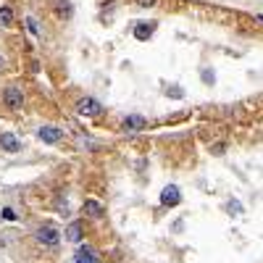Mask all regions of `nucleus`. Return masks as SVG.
Masks as SVG:
<instances>
[{
    "instance_id": "nucleus-21",
    "label": "nucleus",
    "mask_w": 263,
    "mask_h": 263,
    "mask_svg": "<svg viewBox=\"0 0 263 263\" xmlns=\"http://www.w3.org/2000/svg\"><path fill=\"white\" fill-rule=\"evenodd\" d=\"M0 69H3V55H0Z\"/></svg>"
},
{
    "instance_id": "nucleus-3",
    "label": "nucleus",
    "mask_w": 263,
    "mask_h": 263,
    "mask_svg": "<svg viewBox=\"0 0 263 263\" xmlns=\"http://www.w3.org/2000/svg\"><path fill=\"white\" fill-rule=\"evenodd\" d=\"M3 103L11 111H21L24 108V92L18 90V87H5L3 90Z\"/></svg>"
},
{
    "instance_id": "nucleus-10",
    "label": "nucleus",
    "mask_w": 263,
    "mask_h": 263,
    "mask_svg": "<svg viewBox=\"0 0 263 263\" xmlns=\"http://www.w3.org/2000/svg\"><path fill=\"white\" fill-rule=\"evenodd\" d=\"M84 232H82V221H71L69 227H66V240L69 242H82Z\"/></svg>"
},
{
    "instance_id": "nucleus-20",
    "label": "nucleus",
    "mask_w": 263,
    "mask_h": 263,
    "mask_svg": "<svg viewBox=\"0 0 263 263\" xmlns=\"http://www.w3.org/2000/svg\"><path fill=\"white\" fill-rule=\"evenodd\" d=\"M224 150H227V145H224V142L213 145V153H216V155H224Z\"/></svg>"
},
{
    "instance_id": "nucleus-1",
    "label": "nucleus",
    "mask_w": 263,
    "mask_h": 263,
    "mask_svg": "<svg viewBox=\"0 0 263 263\" xmlns=\"http://www.w3.org/2000/svg\"><path fill=\"white\" fill-rule=\"evenodd\" d=\"M34 240L40 242L42 248H58V242H61V232L55 229L53 224H42V227H37Z\"/></svg>"
},
{
    "instance_id": "nucleus-6",
    "label": "nucleus",
    "mask_w": 263,
    "mask_h": 263,
    "mask_svg": "<svg viewBox=\"0 0 263 263\" xmlns=\"http://www.w3.org/2000/svg\"><path fill=\"white\" fill-rule=\"evenodd\" d=\"M155 21H139L137 26H134V40H139V42H145V40H150V37H153V32H155Z\"/></svg>"
},
{
    "instance_id": "nucleus-8",
    "label": "nucleus",
    "mask_w": 263,
    "mask_h": 263,
    "mask_svg": "<svg viewBox=\"0 0 263 263\" xmlns=\"http://www.w3.org/2000/svg\"><path fill=\"white\" fill-rule=\"evenodd\" d=\"M147 127V121L139 116V114H134V116H127L124 121H121V129L124 132H142Z\"/></svg>"
},
{
    "instance_id": "nucleus-7",
    "label": "nucleus",
    "mask_w": 263,
    "mask_h": 263,
    "mask_svg": "<svg viewBox=\"0 0 263 263\" xmlns=\"http://www.w3.org/2000/svg\"><path fill=\"white\" fill-rule=\"evenodd\" d=\"M0 147H3L5 153H18V150H21V142H18V137L13 134V132H3V134H0Z\"/></svg>"
},
{
    "instance_id": "nucleus-13",
    "label": "nucleus",
    "mask_w": 263,
    "mask_h": 263,
    "mask_svg": "<svg viewBox=\"0 0 263 263\" xmlns=\"http://www.w3.org/2000/svg\"><path fill=\"white\" fill-rule=\"evenodd\" d=\"M84 213H87V216H95V219H100V216L106 213V211H103V205H100L98 200H87V203H84Z\"/></svg>"
},
{
    "instance_id": "nucleus-18",
    "label": "nucleus",
    "mask_w": 263,
    "mask_h": 263,
    "mask_svg": "<svg viewBox=\"0 0 263 263\" xmlns=\"http://www.w3.org/2000/svg\"><path fill=\"white\" fill-rule=\"evenodd\" d=\"M203 82L205 84H213V71L211 69H203Z\"/></svg>"
},
{
    "instance_id": "nucleus-14",
    "label": "nucleus",
    "mask_w": 263,
    "mask_h": 263,
    "mask_svg": "<svg viewBox=\"0 0 263 263\" xmlns=\"http://www.w3.org/2000/svg\"><path fill=\"white\" fill-rule=\"evenodd\" d=\"M242 211H245V208H242V203H237V200H229L227 203V213L229 216H240Z\"/></svg>"
},
{
    "instance_id": "nucleus-9",
    "label": "nucleus",
    "mask_w": 263,
    "mask_h": 263,
    "mask_svg": "<svg viewBox=\"0 0 263 263\" xmlns=\"http://www.w3.org/2000/svg\"><path fill=\"white\" fill-rule=\"evenodd\" d=\"M53 11H55V16H58L61 21H69V18L74 16V5L69 3V0H58V3H55V8H53Z\"/></svg>"
},
{
    "instance_id": "nucleus-17",
    "label": "nucleus",
    "mask_w": 263,
    "mask_h": 263,
    "mask_svg": "<svg viewBox=\"0 0 263 263\" xmlns=\"http://www.w3.org/2000/svg\"><path fill=\"white\" fill-rule=\"evenodd\" d=\"M134 3H137L139 8H153V5L158 3V0H134Z\"/></svg>"
},
{
    "instance_id": "nucleus-19",
    "label": "nucleus",
    "mask_w": 263,
    "mask_h": 263,
    "mask_svg": "<svg viewBox=\"0 0 263 263\" xmlns=\"http://www.w3.org/2000/svg\"><path fill=\"white\" fill-rule=\"evenodd\" d=\"M168 95H171V98H184V92L179 87H171V90H168Z\"/></svg>"
},
{
    "instance_id": "nucleus-12",
    "label": "nucleus",
    "mask_w": 263,
    "mask_h": 263,
    "mask_svg": "<svg viewBox=\"0 0 263 263\" xmlns=\"http://www.w3.org/2000/svg\"><path fill=\"white\" fill-rule=\"evenodd\" d=\"M13 24V8L11 5H0V29Z\"/></svg>"
},
{
    "instance_id": "nucleus-5",
    "label": "nucleus",
    "mask_w": 263,
    "mask_h": 263,
    "mask_svg": "<svg viewBox=\"0 0 263 263\" xmlns=\"http://www.w3.org/2000/svg\"><path fill=\"white\" fill-rule=\"evenodd\" d=\"M61 137H63V132L58 127H40L37 129V139L45 145H55V142H61Z\"/></svg>"
},
{
    "instance_id": "nucleus-15",
    "label": "nucleus",
    "mask_w": 263,
    "mask_h": 263,
    "mask_svg": "<svg viewBox=\"0 0 263 263\" xmlns=\"http://www.w3.org/2000/svg\"><path fill=\"white\" fill-rule=\"evenodd\" d=\"M0 219H3V221H16L18 216H16L13 208H3V211H0Z\"/></svg>"
},
{
    "instance_id": "nucleus-16",
    "label": "nucleus",
    "mask_w": 263,
    "mask_h": 263,
    "mask_svg": "<svg viewBox=\"0 0 263 263\" xmlns=\"http://www.w3.org/2000/svg\"><path fill=\"white\" fill-rule=\"evenodd\" d=\"M26 29H29V32H32L34 37H37V34H40V26H37V21H34V18H32V16H26Z\"/></svg>"
},
{
    "instance_id": "nucleus-4",
    "label": "nucleus",
    "mask_w": 263,
    "mask_h": 263,
    "mask_svg": "<svg viewBox=\"0 0 263 263\" xmlns=\"http://www.w3.org/2000/svg\"><path fill=\"white\" fill-rule=\"evenodd\" d=\"M179 203H182L179 187H176V184L163 187V192H161V205H163V208H174V205H179Z\"/></svg>"
},
{
    "instance_id": "nucleus-11",
    "label": "nucleus",
    "mask_w": 263,
    "mask_h": 263,
    "mask_svg": "<svg viewBox=\"0 0 263 263\" xmlns=\"http://www.w3.org/2000/svg\"><path fill=\"white\" fill-rule=\"evenodd\" d=\"M77 263H98V253L92 250V248H79Z\"/></svg>"
},
{
    "instance_id": "nucleus-2",
    "label": "nucleus",
    "mask_w": 263,
    "mask_h": 263,
    "mask_svg": "<svg viewBox=\"0 0 263 263\" xmlns=\"http://www.w3.org/2000/svg\"><path fill=\"white\" fill-rule=\"evenodd\" d=\"M74 111H77L79 116H90V119H95V116L103 114V106H100L95 98H82V100H77Z\"/></svg>"
}]
</instances>
